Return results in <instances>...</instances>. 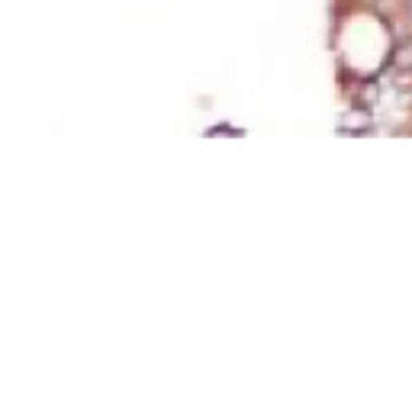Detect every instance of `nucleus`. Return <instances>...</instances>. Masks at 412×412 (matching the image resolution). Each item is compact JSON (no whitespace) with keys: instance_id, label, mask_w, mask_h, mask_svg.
Returning a JSON list of instances; mask_svg holds the SVG:
<instances>
[{"instance_id":"obj_2","label":"nucleus","mask_w":412,"mask_h":412,"mask_svg":"<svg viewBox=\"0 0 412 412\" xmlns=\"http://www.w3.org/2000/svg\"><path fill=\"white\" fill-rule=\"evenodd\" d=\"M357 103H361V106H374V103H377V87L367 84V87H364V94L357 97Z\"/></svg>"},{"instance_id":"obj_1","label":"nucleus","mask_w":412,"mask_h":412,"mask_svg":"<svg viewBox=\"0 0 412 412\" xmlns=\"http://www.w3.org/2000/svg\"><path fill=\"white\" fill-rule=\"evenodd\" d=\"M393 65L400 71H412V39L400 42V48H396V55H393Z\"/></svg>"},{"instance_id":"obj_3","label":"nucleus","mask_w":412,"mask_h":412,"mask_svg":"<svg viewBox=\"0 0 412 412\" xmlns=\"http://www.w3.org/2000/svg\"><path fill=\"white\" fill-rule=\"evenodd\" d=\"M406 10H409V17H412V0H406Z\"/></svg>"}]
</instances>
